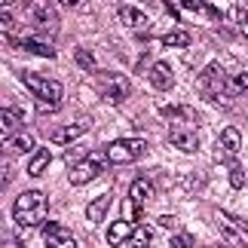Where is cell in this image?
<instances>
[{
    "label": "cell",
    "instance_id": "cell-23",
    "mask_svg": "<svg viewBox=\"0 0 248 248\" xmlns=\"http://www.w3.org/2000/svg\"><path fill=\"white\" fill-rule=\"evenodd\" d=\"M190 31H184V28H175V31H169L163 37V46H171V49H184V46H190Z\"/></svg>",
    "mask_w": 248,
    "mask_h": 248
},
{
    "label": "cell",
    "instance_id": "cell-8",
    "mask_svg": "<svg viewBox=\"0 0 248 248\" xmlns=\"http://www.w3.org/2000/svg\"><path fill=\"white\" fill-rule=\"evenodd\" d=\"M239 147H242V135H239V129H233V126H227L221 132V138H217V159L221 163H236V154H239Z\"/></svg>",
    "mask_w": 248,
    "mask_h": 248
},
{
    "label": "cell",
    "instance_id": "cell-18",
    "mask_svg": "<svg viewBox=\"0 0 248 248\" xmlns=\"http://www.w3.org/2000/svg\"><path fill=\"white\" fill-rule=\"evenodd\" d=\"M117 16H120V22L126 28H135V31H147L150 28V18L141 13V9H135V6H120Z\"/></svg>",
    "mask_w": 248,
    "mask_h": 248
},
{
    "label": "cell",
    "instance_id": "cell-7",
    "mask_svg": "<svg viewBox=\"0 0 248 248\" xmlns=\"http://www.w3.org/2000/svg\"><path fill=\"white\" fill-rule=\"evenodd\" d=\"M95 83H98V92H101V98L108 101V104H120V101H126V98H129V92H132L129 80L123 77V74H113V71L98 74V77H95Z\"/></svg>",
    "mask_w": 248,
    "mask_h": 248
},
{
    "label": "cell",
    "instance_id": "cell-20",
    "mask_svg": "<svg viewBox=\"0 0 248 248\" xmlns=\"http://www.w3.org/2000/svg\"><path fill=\"white\" fill-rule=\"evenodd\" d=\"M108 208H110V193L95 196L92 202L86 205V221H89V224H101V221H104V215H108Z\"/></svg>",
    "mask_w": 248,
    "mask_h": 248
},
{
    "label": "cell",
    "instance_id": "cell-25",
    "mask_svg": "<svg viewBox=\"0 0 248 248\" xmlns=\"http://www.w3.org/2000/svg\"><path fill=\"white\" fill-rule=\"evenodd\" d=\"M230 187H233V190H242V187H245V169L236 166V163L230 166Z\"/></svg>",
    "mask_w": 248,
    "mask_h": 248
},
{
    "label": "cell",
    "instance_id": "cell-16",
    "mask_svg": "<svg viewBox=\"0 0 248 248\" xmlns=\"http://www.w3.org/2000/svg\"><path fill=\"white\" fill-rule=\"evenodd\" d=\"M163 117L171 120V126H190V129H196V123H199L196 110L184 108V104H175V108H163Z\"/></svg>",
    "mask_w": 248,
    "mask_h": 248
},
{
    "label": "cell",
    "instance_id": "cell-27",
    "mask_svg": "<svg viewBox=\"0 0 248 248\" xmlns=\"http://www.w3.org/2000/svg\"><path fill=\"white\" fill-rule=\"evenodd\" d=\"M171 248H193V236L190 233H175L171 236Z\"/></svg>",
    "mask_w": 248,
    "mask_h": 248
},
{
    "label": "cell",
    "instance_id": "cell-26",
    "mask_svg": "<svg viewBox=\"0 0 248 248\" xmlns=\"http://www.w3.org/2000/svg\"><path fill=\"white\" fill-rule=\"evenodd\" d=\"M74 62H77L80 68H86V71L95 68V55H92L89 49H77V52H74Z\"/></svg>",
    "mask_w": 248,
    "mask_h": 248
},
{
    "label": "cell",
    "instance_id": "cell-10",
    "mask_svg": "<svg viewBox=\"0 0 248 248\" xmlns=\"http://www.w3.org/2000/svg\"><path fill=\"white\" fill-rule=\"evenodd\" d=\"M43 245L46 248H77V239H74V233L68 230V227L49 221L43 227Z\"/></svg>",
    "mask_w": 248,
    "mask_h": 248
},
{
    "label": "cell",
    "instance_id": "cell-6",
    "mask_svg": "<svg viewBox=\"0 0 248 248\" xmlns=\"http://www.w3.org/2000/svg\"><path fill=\"white\" fill-rule=\"evenodd\" d=\"M22 83L37 95V101L59 104V108H62V83L43 77V74H34V71H25V74H22Z\"/></svg>",
    "mask_w": 248,
    "mask_h": 248
},
{
    "label": "cell",
    "instance_id": "cell-32",
    "mask_svg": "<svg viewBox=\"0 0 248 248\" xmlns=\"http://www.w3.org/2000/svg\"><path fill=\"white\" fill-rule=\"evenodd\" d=\"M37 110H40V113H55V110H59V104H46V101H37Z\"/></svg>",
    "mask_w": 248,
    "mask_h": 248
},
{
    "label": "cell",
    "instance_id": "cell-12",
    "mask_svg": "<svg viewBox=\"0 0 248 248\" xmlns=\"http://www.w3.org/2000/svg\"><path fill=\"white\" fill-rule=\"evenodd\" d=\"M92 126V117H80V120H74L71 126H62V129H55L52 132V144H71V141H77L80 135H86Z\"/></svg>",
    "mask_w": 248,
    "mask_h": 248
},
{
    "label": "cell",
    "instance_id": "cell-14",
    "mask_svg": "<svg viewBox=\"0 0 248 248\" xmlns=\"http://www.w3.org/2000/svg\"><path fill=\"white\" fill-rule=\"evenodd\" d=\"M147 80L154 89L159 92H169L171 86H175V74H171V64L169 62H154L150 64V71H147Z\"/></svg>",
    "mask_w": 248,
    "mask_h": 248
},
{
    "label": "cell",
    "instance_id": "cell-31",
    "mask_svg": "<svg viewBox=\"0 0 248 248\" xmlns=\"http://www.w3.org/2000/svg\"><path fill=\"white\" fill-rule=\"evenodd\" d=\"M0 25H3V31H13V16H9L6 9L0 13Z\"/></svg>",
    "mask_w": 248,
    "mask_h": 248
},
{
    "label": "cell",
    "instance_id": "cell-17",
    "mask_svg": "<svg viewBox=\"0 0 248 248\" xmlns=\"http://www.w3.org/2000/svg\"><path fill=\"white\" fill-rule=\"evenodd\" d=\"M132 233H135V224H129L126 217H120V221H113V224L108 227V245L120 248L123 242L132 239Z\"/></svg>",
    "mask_w": 248,
    "mask_h": 248
},
{
    "label": "cell",
    "instance_id": "cell-2",
    "mask_svg": "<svg viewBox=\"0 0 248 248\" xmlns=\"http://www.w3.org/2000/svg\"><path fill=\"white\" fill-rule=\"evenodd\" d=\"M227 86H230V80H227V74H224V68L217 62L208 64L196 80V89L202 92L208 101H215L217 108H230V101H233L230 95H227Z\"/></svg>",
    "mask_w": 248,
    "mask_h": 248
},
{
    "label": "cell",
    "instance_id": "cell-13",
    "mask_svg": "<svg viewBox=\"0 0 248 248\" xmlns=\"http://www.w3.org/2000/svg\"><path fill=\"white\" fill-rule=\"evenodd\" d=\"M31 18H34V28H40V34H55L59 31V13L46 3H37L31 6Z\"/></svg>",
    "mask_w": 248,
    "mask_h": 248
},
{
    "label": "cell",
    "instance_id": "cell-3",
    "mask_svg": "<svg viewBox=\"0 0 248 248\" xmlns=\"http://www.w3.org/2000/svg\"><path fill=\"white\" fill-rule=\"evenodd\" d=\"M110 159H108V154L104 150H92L86 159H80L77 166H71V175H68V181L74 187H83V184H89V181H95L104 171V166H108Z\"/></svg>",
    "mask_w": 248,
    "mask_h": 248
},
{
    "label": "cell",
    "instance_id": "cell-5",
    "mask_svg": "<svg viewBox=\"0 0 248 248\" xmlns=\"http://www.w3.org/2000/svg\"><path fill=\"white\" fill-rule=\"evenodd\" d=\"M217 217V230L233 248H248V224L245 217L239 215H230V212H215Z\"/></svg>",
    "mask_w": 248,
    "mask_h": 248
},
{
    "label": "cell",
    "instance_id": "cell-30",
    "mask_svg": "<svg viewBox=\"0 0 248 248\" xmlns=\"http://www.w3.org/2000/svg\"><path fill=\"white\" fill-rule=\"evenodd\" d=\"M236 18H239V22L248 28V3H239V6H236Z\"/></svg>",
    "mask_w": 248,
    "mask_h": 248
},
{
    "label": "cell",
    "instance_id": "cell-24",
    "mask_svg": "<svg viewBox=\"0 0 248 248\" xmlns=\"http://www.w3.org/2000/svg\"><path fill=\"white\" fill-rule=\"evenodd\" d=\"M150 242H154V230H150L147 224H138L135 233H132V239H129V245L132 248H150Z\"/></svg>",
    "mask_w": 248,
    "mask_h": 248
},
{
    "label": "cell",
    "instance_id": "cell-9",
    "mask_svg": "<svg viewBox=\"0 0 248 248\" xmlns=\"http://www.w3.org/2000/svg\"><path fill=\"white\" fill-rule=\"evenodd\" d=\"M169 144L178 147L181 154H196L199 150V135L190 126H171L169 129Z\"/></svg>",
    "mask_w": 248,
    "mask_h": 248
},
{
    "label": "cell",
    "instance_id": "cell-1",
    "mask_svg": "<svg viewBox=\"0 0 248 248\" xmlns=\"http://www.w3.org/2000/svg\"><path fill=\"white\" fill-rule=\"evenodd\" d=\"M46 212H49V199L40 190H25L22 196L13 202V221L28 230V227H40L46 221Z\"/></svg>",
    "mask_w": 248,
    "mask_h": 248
},
{
    "label": "cell",
    "instance_id": "cell-4",
    "mask_svg": "<svg viewBox=\"0 0 248 248\" xmlns=\"http://www.w3.org/2000/svg\"><path fill=\"white\" fill-rule=\"evenodd\" d=\"M104 154H108V159L113 166H126V163H135V159H141L147 154V141L144 138H120V141L104 147Z\"/></svg>",
    "mask_w": 248,
    "mask_h": 248
},
{
    "label": "cell",
    "instance_id": "cell-29",
    "mask_svg": "<svg viewBox=\"0 0 248 248\" xmlns=\"http://www.w3.org/2000/svg\"><path fill=\"white\" fill-rule=\"evenodd\" d=\"M156 224H159V227H166V230H175V227H178V217H171V215H163V217H159Z\"/></svg>",
    "mask_w": 248,
    "mask_h": 248
},
{
    "label": "cell",
    "instance_id": "cell-21",
    "mask_svg": "<svg viewBox=\"0 0 248 248\" xmlns=\"http://www.w3.org/2000/svg\"><path fill=\"white\" fill-rule=\"evenodd\" d=\"M18 49H25V52H34V55H43V59H52L55 49H52V43H43V40H37V37H28V40H13Z\"/></svg>",
    "mask_w": 248,
    "mask_h": 248
},
{
    "label": "cell",
    "instance_id": "cell-11",
    "mask_svg": "<svg viewBox=\"0 0 248 248\" xmlns=\"http://www.w3.org/2000/svg\"><path fill=\"white\" fill-rule=\"evenodd\" d=\"M154 196V184H150V178H135L129 187V205H132V215H141V208H144V202Z\"/></svg>",
    "mask_w": 248,
    "mask_h": 248
},
{
    "label": "cell",
    "instance_id": "cell-33",
    "mask_svg": "<svg viewBox=\"0 0 248 248\" xmlns=\"http://www.w3.org/2000/svg\"><path fill=\"white\" fill-rule=\"evenodd\" d=\"M6 248H18V242L16 239H6Z\"/></svg>",
    "mask_w": 248,
    "mask_h": 248
},
{
    "label": "cell",
    "instance_id": "cell-15",
    "mask_svg": "<svg viewBox=\"0 0 248 248\" xmlns=\"http://www.w3.org/2000/svg\"><path fill=\"white\" fill-rule=\"evenodd\" d=\"M22 123H25V117H22V110H18L16 104H6V108L0 110V132H3V138H6V141L13 138V135H18Z\"/></svg>",
    "mask_w": 248,
    "mask_h": 248
},
{
    "label": "cell",
    "instance_id": "cell-19",
    "mask_svg": "<svg viewBox=\"0 0 248 248\" xmlns=\"http://www.w3.org/2000/svg\"><path fill=\"white\" fill-rule=\"evenodd\" d=\"M49 163H52V150L37 147L34 154H31V159H28V175H31V178H40L43 171L49 169Z\"/></svg>",
    "mask_w": 248,
    "mask_h": 248
},
{
    "label": "cell",
    "instance_id": "cell-22",
    "mask_svg": "<svg viewBox=\"0 0 248 248\" xmlns=\"http://www.w3.org/2000/svg\"><path fill=\"white\" fill-rule=\"evenodd\" d=\"M6 150L9 154H28V150H37V147H34V138L28 132H18V135H13L6 141Z\"/></svg>",
    "mask_w": 248,
    "mask_h": 248
},
{
    "label": "cell",
    "instance_id": "cell-28",
    "mask_svg": "<svg viewBox=\"0 0 248 248\" xmlns=\"http://www.w3.org/2000/svg\"><path fill=\"white\" fill-rule=\"evenodd\" d=\"M233 89L248 92V71H245V74H236V77H233Z\"/></svg>",
    "mask_w": 248,
    "mask_h": 248
}]
</instances>
